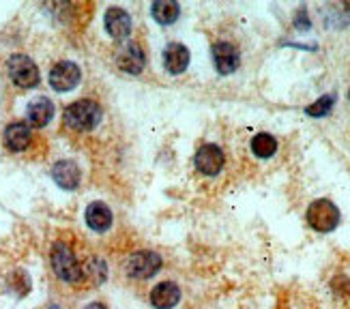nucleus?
I'll use <instances>...</instances> for the list:
<instances>
[{
  "label": "nucleus",
  "mask_w": 350,
  "mask_h": 309,
  "mask_svg": "<svg viewBox=\"0 0 350 309\" xmlns=\"http://www.w3.org/2000/svg\"><path fill=\"white\" fill-rule=\"evenodd\" d=\"M86 224L93 228L95 232H105L110 226H112V213L110 209L101 204V202H95L86 209Z\"/></svg>",
  "instance_id": "dca6fc26"
},
{
  "label": "nucleus",
  "mask_w": 350,
  "mask_h": 309,
  "mask_svg": "<svg viewBox=\"0 0 350 309\" xmlns=\"http://www.w3.org/2000/svg\"><path fill=\"white\" fill-rule=\"evenodd\" d=\"M333 103H336V97H333V95H325V97H321L318 101H314L312 105H308L306 107V114L308 116H314V118H323V116H327L331 112Z\"/></svg>",
  "instance_id": "6ab92c4d"
},
{
  "label": "nucleus",
  "mask_w": 350,
  "mask_h": 309,
  "mask_svg": "<svg viewBox=\"0 0 350 309\" xmlns=\"http://www.w3.org/2000/svg\"><path fill=\"white\" fill-rule=\"evenodd\" d=\"M295 26L299 28V30H308L312 24H310V20H308V15H306V9H301L299 13H297V20H295Z\"/></svg>",
  "instance_id": "412c9836"
},
{
  "label": "nucleus",
  "mask_w": 350,
  "mask_h": 309,
  "mask_svg": "<svg viewBox=\"0 0 350 309\" xmlns=\"http://www.w3.org/2000/svg\"><path fill=\"white\" fill-rule=\"evenodd\" d=\"M30 137L33 135H30V127L26 122H13V125L5 129V144L9 150H15V152L24 150L30 144Z\"/></svg>",
  "instance_id": "2eb2a0df"
},
{
  "label": "nucleus",
  "mask_w": 350,
  "mask_h": 309,
  "mask_svg": "<svg viewBox=\"0 0 350 309\" xmlns=\"http://www.w3.org/2000/svg\"><path fill=\"white\" fill-rule=\"evenodd\" d=\"M54 116V105L48 97H37L30 101L28 110H26V118L33 127H45Z\"/></svg>",
  "instance_id": "9b49d317"
},
{
  "label": "nucleus",
  "mask_w": 350,
  "mask_h": 309,
  "mask_svg": "<svg viewBox=\"0 0 350 309\" xmlns=\"http://www.w3.org/2000/svg\"><path fill=\"white\" fill-rule=\"evenodd\" d=\"M150 11H153V18L159 24H172L178 18L180 7H178V3H174V0H157Z\"/></svg>",
  "instance_id": "a211bd4d"
},
{
  "label": "nucleus",
  "mask_w": 350,
  "mask_h": 309,
  "mask_svg": "<svg viewBox=\"0 0 350 309\" xmlns=\"http://www.w3.org/2000/svg\"><path fill=\"white\" fill-rule=\"evenodd\" d=\"M99 118H101L99 105L95 101H90V99L75 101L65 110L67 127H71L75 131H90L93 127H97Z\"/></svg>",
  "instance_id": "f257e3e1"
},
{
  "label": "nucleus",
  "mask_w": 350,
  "mask_h": 309,
  "mask_svg": "<svg viewBox=\"0 0 350 309\" xmlns=\"http://www.w3.org/2000/svg\"><path fill=\"white\" fill-rule=\"evenodd\" d=\"M116 63L118 67L127 71V73H140L144 69V52L138 43H127L123 48L118 50V56H116Z\"/></svg>",
  "instance_id": "1a4fd4ad"
},
{
  "label": "nucleus",
  "mask_w": 350,
  "mask_h": 309,
  "mask_svg": "<svg viewBox=\"0 0 350 309\" xmlns=\"http://www.w3.org/2000/svg\"><path fill=\"white\" fill-rule=\"evenodd\" d=\"M178 301H180V290L172 282H163L150 292V303L157 309H172L174 305H178Z\"/></svg>",
  "instance_id": "f8f14e48"
},
{
  "label": "nucleus",
  "mask_w": 350,
  "mask_h": 309,
  "mask_svg": "<svg viewBox=\"0 0 350 309\" xmlns=\"http://www.w3.org/2000/svg\"><path fill=\"white\" fill-rule=\"evenodd\" d=\"M252 152L260 159H269L278 152V140L271 133H256L252 137Z\"/></svg>",
  "instance_id": "f3484780"
},
{
  "label": "nucleus",
  "mask_w": 350,
  "mask_h": 309,
  "mask_svg": "<svg viewBox=\"0 0 350 309\" xmlns=\"http://www.w3.org/2000/svg\"><path fill=\"white\" fill-rule=\"evenodd\" d=\"M78 82H80V67L75 63H69V60H63V63L54 65V69L50 71V84L58 92L75 88Z\"/></svg>",
  "instance_id": "0eeeda50"
},
{
  "label": "nucleus",
  "mask_w": 350,
  "mask_h": 309,
  "mask_svg": "<svg viewBox=\"0 0 350 309\" xmlns=\"http://www.w3.org/2000/svg\"><path fill=\"white\" fill-rule=\"evenodd\" d=\"M127 275L135 277V280H146V277H153L161 269V258L153 252H140L133 254L127 260Z\"/></svg>",
  "instance_id": "39448f33"
},
{
  "label": "nucleus",
  "mask_w": 350,
  "mask_h": 309,
  "mask_svg": "<svg viewBox=\"0 0 350 309\" xmlns=\"http://www.w3.org/2000/svg\"><path fill=\"white\" fill-rule=\"evenodd\" d=\"M86 309H108L105 305H101V303H93V305H88Z\"/></svg>",
  "instance_id": "4be33fe9"
},
{
  "label": "nucleus",
  "mask_w": 350,
  "mask_h": 309,
  "mask_svg": "<svg viewBox=\"0 0 350 309\" xmlns=\"http://www.w3.org/2000/svg\"><path fill=\"white\" fill-rule=\"evenodd\" d=\"M52 269L60 280L69 284H78L84 277V269L80 267L78 258H75V254L63 243L54 245V250H52Z\"/></svg>",
  "instance_id": "f03ea898"
},
{
  "label": "nucleus",
  "mask_w": 350,
  "mask_h": 309,
  "mask_svg": "<svg viewBox=\"0 0 350 309\" xmlns=\"http://www.w3.org/2000/svg\"><path fill=\"white\" fill-rule=\"evenodd\" d=\"M52 176L58 187L63 189H75L80 185V167L73 161H58L52 167Z\"/></svg>",
  "instance_id": "ddd939ff"
},
{
  "label": "nucleus",
  "mask_w": 350,
  "mask_h": 309,
  "mask_svg": "<svg viewBox=\"0 0 350 309\" xmlns=\"http://www.w3.org/2000/svg\"><path fill=\"white\" fill-rule=\"evenodd\" d=\"M224 150L215 144H204L196 152V167L204 176H215L224 167Z\"/></svg>",
  "instance_id": "423d86ee"
},
{
  "label": "nucleus",
  "mask_w": 350,
  "mask_h": 309,
  "mask_svg": "<svg viewBox=\"0 0 350 309\" xmlns=\"http://www.w3.org/2000/svg\"><path fill=\"white\" fill-rule=\"evenodd\" d=\"M7 71H9L11 82L20 88H35L39 84V69L28 56H22V54L11 56L7 63Z\"/></svg>",
  "instance_id": "20e7f679"
},
{
  "label": "nucleus",
  "mask_w": 350,
  "mask_h": 309,
  "mask_svg": "<svg viewBox=\"0 0 350 309\" xmlns=\"http://www.w3.org/2000/svg\"><path fill=\"white\" fill-rule=\"evenodd\" d=\"M213 63H215L217 71L228 75V73H232L239 69L241 65V56L237 52V48L232 43H228V41H219L213 45Z\"/></svg>",
  "instance_id": "6e6552de"
},
{
  "label": "nucleus",
  "mask_w": 350,
  "mask_h": 309,
  "mask_svg": "<svg viewBox=\"0 0 350 309\" xmlns=\"http://www.w3.org/2000/svg\"><path fill=\"white\" fill-rule=\"evenodd\" d=\"M308 224L316 232H333L340 224V211L331 200H314L308 209Z\"/></svg>",
  "instance_id": "7ed1b4c3"
},
{
  "label": "nucleus",
  "mask_w": 350,
  "mask_h": 309,
  "mask_svg": "<svg viewBox=\"0 0 350 309\" xmlns=\"http://www.w3.org/2000/svg\"><path fill=\"white\" fill-rule=\"evenodd\" d=\"M163 63H165V69L170 73H183L189 65V52L183 43H170L168 48H165V54H163Z\"/></svg>",
  "instance_id": "4468645a"
},
{
  "label": "nucleus",
  "mask_w": 350,
  "mask_h": 309,
  "mask_svg": "<svg viewBox=\"0 0 350 309\" xmlns=\"http://www.w3.org/2000/svg\"><path fill=\"white\" fill-rule=\"evenodd\" d=\"M105 30L114 37V39H127L129 33H131V18L129 13L118 9V7H112L105 13Z\"/></svg>",
  "instance_id": "9d476101"
},
{
  "label": "nucleus",
  "mask_w": 350,
  "mask_h": 309,
  "mask_svg": "<svg viewBox=\"0 0 350 309\" xmlns=\"http://www.w3.org/2000/svg\"><path fill=\"white\" fill-rule=\"evenodd\" d=\"M348 99H350V92H348Z\"/></svg>",
  "instance_id": "5701e85b"
},
{
  "label": "nucleus",
  "mask_w": 350,
  "mask_h": 309,
  "mask_svg": "<svg viewBox=\"0 0 350 309\" xmlns=\"http://www.w3.org/2000/svg\"><path fill=\"white\" fill-rule=\"evenodd\" d=\"M84 275L93 277L97 284H101L105 280V265H103V260H95V258L88 260V267H86Z\"/></svg>",
  "instance_id": "aec40b11"
}]
</instances>
